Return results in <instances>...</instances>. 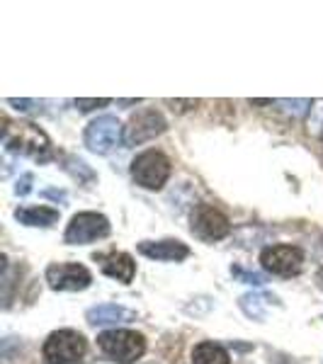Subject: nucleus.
I'll return each mask as SVG.
<instances>
[{"label":"nucleus","mask_w":323,"mask_h":364,"mask_svg":"<svg viewBox=\"0 0 323 364\" xmlns=\"http://www.w3.org/2000/svg\"><path fill=\"white\" fill-rule=\"evenodd\" d=\"M319 284H321V287H323V267H321V269H319Z\"/></svg>","instance_id":"obj_23"},{"label":"nucleus","mask_w":323,"mask_h":364,"mask_svg":"<svg viewBox=\"0 0 323 364\" xmlns=\"http://www.w3.org/2000/svg\"><path fill=\"white\" fill-rule=\"evenodd\" d=\"M95 262H100V269H102L107 277H112L122 284H129L137 274V262L129 252H100L95 255Z\"/></svg>","instance_id":"obj_12"},{"label":"nucleus","mask_w":323,"mask_h":364,"mask_svg":"<svg viewBox=\"0 0 323 364\" xmlns=\"http://www.w3.org/2000/svg\"><path fill=\"white\" fill-rule=\"evenodd\" d=\"M15 219L22 226H32V228H49L58 221V209L51 207H22L15 211Z\"/></svg>","instance_id":"obj_14"},{"label":"nucleus","mask_w":323,"mask_h":364,"mask_svg":"<svg viewBox=\"0 0 323 364\" xmlns=\"http://www.w3.org/2000/svg\"><path fill=\"white\" fill-rule=\"evenodd\" d=\"M260 265L277 277H297L304 267V252L297 245H270L260 252Z\"/></svg>","instance_id":"obj_8"},{"label":"nucleus","mask_w":323,"mask_h":364,"mask_svg":"<svg viewBox=\"0 0 323 364\" xmlns=\"http://www.w3.org/2000/svg\"><path fill=\"white\" fill-rule=\"evenodd\" d=\"M85 352V338L73 328H61V331H54L44 340L42 357L46 364H75L83 360Z\"/></svg>","instance_id":"obj_3"},{"label":"nucleus","mask_w":323,"mask_h":364,"mask_svg":"<svg viewBox=\"0 0 323 364\" xmlns=\"http://www.w3.org/2000/svg\"><path fill=\"white\" fill-rule=\"evenodd\" d=\"M192 364H231V357L219 343H199L192 352Z\"/></svg>","instance_id":"obj_15"},{"label":"nucleus","mask_w":323,"mask_h":364,"mask_svg":"<svg viewBox=\"0 0 323 364\" xmlns=\"http://www.w3.org/2000/svg\"><path fill=\"white\" fill-rule=\"evenodd\" d=\"M231 274L233 277H238L240 282H245V284H253V287H263L268 282L265 274H258V272H245L243 267H231Z\"/></svg>","instance_id":"obj_19"},{"label":"nucleus","mask_w":323,"mask_h":364,"mask_svg":"<svg viewBox=\"0 0 323 364\" xmlns=\"http://www.w3.org/2000/svg\"><path fill=\"white\" fill-rule=\"evenodd\" d=\"M132 178L144 190H161L170 178V158L161 151H144L132 161Z\"/></svg>","instance_id":"obj_4"},{"label":"nucleus","mask_w":323,"mask_h":364,"mask_svg":"<svg viewBox=\"0 0 323 364\" xmlns=\"http://www.w3.org/2000/svg\"><path fill=\"white\" fill-rule=\"evenodd\" d=\"M97 348L105 352L112 362L132 364L146 352V338L141 333L127 331V328H115L97 336Z\"/></svg>","instance_id":"obj_2"},{"label":"nucleus","mask_w":323,"mask_h":364,"mask_svg":"<svg viewBox=\"0 0 323 364\" xmlns=\"http://www.w3.org/2000/svg\"><path fill=\"white\" fill-rule=\"evenodd\" d=\"M168 129V122L158 109H139L137 114H132L125 132V144L127 146H139L144 141H151L161 136Z\"/></svg>","instance_id":"obj_10"},{"label":"nucleus","mask_w":323,"mask_h":364,"mask_svg":"<svg viewBox=\"0 0 323 364\" xmlns=\"http://www.w3.org/2000/svg\"><path fill=\"white\" fill-rule=\"evenodd\" d=\"M3 144L10 154L17 156H29L39 163H46L54 158V151H51V141L49 136L32 122H17V124L5 127V136Z\"/></svg>","instance_id":"obj_1"},{"label":"nucleus","mask_w":323,"mask_h":364,"mask_svg":"<svg viewBox=\"0 0 323 364\" xmlns=\"http://www.w3.org/2000/svg\"><path fill=\"white\" fill-rule=\"evenodd\" d=\"M139 252L149 260H158V262H180L190 255V248L183 243V240H141L137 245Z\"/></svg>","instance_id":"obj_11"},{"label":"nucleus","mask_w":323,"mask_h":364,"mask_svg":"<svg viewBox=\"0 0 323 364\" xmlns=\"http://www.w3.org/2000/svg\"><path fill=\"white\" fill-rule=\"evenodd\" d=\"M63 170L66 173H70V178H75L78 182H92L95 180V173H92L90 168H88V163L85 161H80V158H75V156H66L63 158Z\"/></svg>","instance_id":"obj_17"},{"label":"nucleus","mask_w":323,"mask_h":364,"mask_svg":"<svg viewBox=\"0 0 323 364\" xmlns=\"http://www.w3.org/2000/svg\"><path fill=\"white\" fill-rule=\"evenodd\" d=\"M277 105L285 109L287 114L297 117V119L307 117L309 109H311V100H277Z\"/></svg>","instance_id":"obj_18"},{"label":"nucleus","mask_w":323,"mask_h":364,"mask_svg":"<svg viewBox=\"0 0 323 364\" xmlns=\"http://www.w3.org/2000/svg\"><path fill=\"white\" fill-rule=\"evenodd\" d=\"M263 304H265V296L263 294H243L238 299V306L243 311L248 318L253 321H263L265 318V309H263Z\"/></svg>","instance_id":"obj_16"},{"label":"nucleus","mask_w":323,"mask_h":364,"mask_svg":"<svg viewBox=\"0 0 323 364\" xmlns=\"http://www.w3.org/2000/svg\"><path fill=\"white\" fill-rule=\"evenodd\" d=\"M137 318V311L125 309L120 304H100V306H92L85 314V321L90 326H117V323H129Z\"/></svg>","instance_id":"obj_13"},{"label":"nucleus","mask_w":323,"mask_h":364,"mask_svg":"<svg viewBox=\"0 0 323 364\" xmlns=\"http://www.w3.org/2000/svg\"><path fill=\"white\" fill-rule=\"evenodd\" d=\"M83 141H85L88 151H92V154H97V156H107L125 141V127L120 124L117 117L102 114V117H97L95 122L88 124Z\"/></svg>","instance_id":"obj_5"},{"label":"nucleus","mask_w":323,"mask_h":364,"mask_svg":"<svg viewBox=\"0 0 323 364\" xmlns=\"http://www.w3.org/2000/svg\"><path fill=\"white\" fill-rule=\"evenodd\" d=\"M192 233L199 240H207V243H214V240H221L231 233V221L221 209L211 207V204H199L192 211Z\"/></svg>","instance_id":"obj_7"},{"label":"nucleus","mask_w":323,"mask_h":364,"mask_svg":"<svg viewBox=\"0 0 323 364\" xmlns=\"http://www.w3.org/2000/svg\"><path fill=\"white\" fill-rule=\"evenodd\" d=\"M44 197H51V199H61V202H63V199H66V192H58V190H46V192H44Z\"/></svg>","instance_id":"obj_22"},{"label":"nucleus","mask_w":323,"mask_h":364,"mask_svg":"<svg viewBox=\"0 0 323 364\" xmlns=\"http://www.w3.org/2000/svg\"><path fill=\"white\" fill-rule=\"evenodd\" d=\"M110 231H112V226H110V219L105 214H97V211H78L66 226L63 240L68 245H85L92 243V240L107 238Z\"/></svg>","instance_id":"obj_6"},{"label":"nucleus","mask_w":323,"mask_h":364,"mask_svg":"<svg viewBox=\"0 0 323 364\" xmlns=\"http://www.w3.org/2000/svg\"><path fill=\"white\" fill-rule=\"evenodd\" d=\"M46 282L54 291H83L90 287V269L78 262H54L44 272Z\"/></svg>","instance_id":"obj_9"},{"label":"nucleus","mask_w":323,"mask_h":364,"mask_svg":"<svg viewBox=\"0 0 323 364\" xmlns=\"http://www.w3.org/2000/svg\"><path fill=\"white\" fill-rule=\"evenodd\" d=\"M321 144H323V134H321Z\"/></svg>","instance_id":"obj_24"},{"label":"nucleus","mask_w":323,"mask_h":364,"mask_svg":"<svg viewBox=\"0 0 323 364\" xmlns=\"http://www.w3.org/2000/svg\"><path fill=\"white\" fill-rule=\"evenodd\" d=\"M73 105L80 109V112H92L95 107H105V105H110V100H83V97H78Z\"/></svg>","instance_id":"obj_20"},{"label":"nucleus","mask_w":323,"mask_h":364,"mask_svg":"<svg viewBox=\"0 0 323 364\" xmlns=\"http://www.w3.org/2000/svg\"><path fill=\"white\" fill-rule=\"evenodd\" d=\"M32 180H34V175L32 173H25L20 180H17V185H15V195L17 197H27L29 192H32Z\"/></svg>","instance_id":"obj_21"}]
</instances>
